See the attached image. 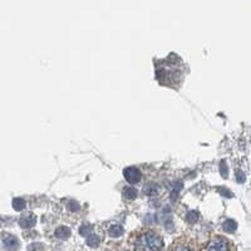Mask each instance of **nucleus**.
Masks as SVG:
<instances>
[{"instance_id": "1", "label": "nucleus", "mask_w": 251, "mask_h": 251, "mask_svg": "<svg viewBox=\"0 0 251 251\" xmlns=\"http://www.w3.org/2000/svg\"><path fill=\"white\" fill-rule=\"evenodd\" d=\"M133 248L134 251H162L163 240L152 230H143L136 234Z\"/></svg>"}, {"instance_id": "2", "label": "nucleus", "mask_w": 251, "mask_h": 251, "mask_svg": "<svg viewBox=\"0 0 251 251\" xmlns=\"http://www.w3.org/2000/svg\"><path fill=\"white\" fill-rule=\"evenodd\" d=\"M202 251H232L231 243L223 236H215L203 246Z\"/></svg>"}, {"instance_id": "3", "label": "nucleus", "mask_w": 251, "mask_h": 251, "mask_svg": "<svg viewBox=\"0 0 251 251\" xmlns=\"http://www.w3.org/2000/svg\"><path fill=\"white\" fill-rule=\"evenodd\" d=\"M170 251H195V244L191 239L181 236L180 239L175 240Z\"/></svg>"}, {"instance_id": "4", "label": "nucleus", "mask_w": 251, "mask_h": 251, "mask_svg": "<svg viewBox=\"0 0 251 251\" xmlns=\"http://www.w3.org/2000/svg\"><path fill=\"white\" fill-rule=\"evenodd\" d=\"M123 175H125V178L128 181L129 183H137L140 182L141 178H142V174H141L140 170L137 167H127V169L123 171Z\"/></svg>"}, {"instance_id": "5", "label": "nucleus", "mask_w": 251, "mask_h": 251, "mask_svg": "<svg viewBox=\"0 0 251 251\" xmlns=\"http://www.w3.org/2000/svg\"><path fill=\"white\" fill-rule=\"evenodd\" d=\"M3 244L10 251H15L19 249V240L15 236H13V235H4Z\"/></svg>"}, {"instance_id": "6", "label": "nucleus", "mask_w": 251, "mask_h": 251, "mask_svg": "<svg viewBox=\"0 0 251 251\" xmlns=\"http://www.w3.org/2000/svg\"><path fill=\"white\" fill-rule=\"evenodd\" d=\"M37 224V217L33 214L24 215V216L20 217L19 220V225L23 228H30Z\"/></svg>"}, {"instance_id": "7", "label": "nucleus", "mask_w": 251, "mask_h": 251, "mask_svg": "<svg viewBox=\"0 0 251 251\" xmlns=\"http://www.w3.org/2000/svg\"><path fill=\"white\" fill-rule=\"evenodd\" d=\"M55 236L58 237V239H68L69 236H71V230H69L68 227H66V226H59V227L55 230Z\"/></svg>"}, {"instance_id": "8", "label": "nucleus", "mask_w": 251, "mask_h": 251, "mask_svg": "<svg viewBox=\"0 0 251 251\" xmlns=\"http://www.w3.org/2000/svg\"><path fill=\"white\" fill-rule=\"evenodd\" d=\"M137 195L138 192L134 187H127L125 188V191H123V197L127 199V200H134V199L137 197Z\"/></svg>"}, {"instance_id": "9", "label": "nucleus", "mask_w": 251, "mask_h": 251, "mask_svg": "<svg viewBox=\"0 0 251 251\" xmlns=\"http://www.w3.org/2000/svg\"><path fill=\"white\" fill-rule=\"evenodd\" d=\"M108 234H109V236H112V237H120L121 235L123 234V227L120 225L111 226L108 230Z\"/></svg>"}, {"instance_id": "10", "label": "nucleus", "mask_w": 251, "mask_h": 251, "mask_svg": "<svg viewBox=\"0 0 251 251\" xmlns=\"http://www.w3.org/2000/svg\"><path fill=\"white\" fill-rule=\"evenodd\" d=\"M87 245L91 246V248H97L100 245V237L96 236V235H89V236H87Z\"/></svg>"}, {"instance_id": "11", "label": "nucleus", "mask_w": 251, "mask_h": 251, "mask_svg": "<svg viewBox=\"0 0 251 251\" xmlns=\"http://www.w3.org/2000/svg\"><path fill=\"white\" fill-rule=\"evenodd\" d=\"M13 207H14L17 211H22V210L25 207V201H24L23 199H19V197H17V199H14V200H13Z\"/></svg>"}, {"instance_id": "12", "label": "nucleus", "mask_w": 251, "mask_h": 251, "mask_svg": "<svg viewBox=\"0 0 251 251\" xmlns=\"http://www.w3.org/2000/svg\"><path fill=\"white\" fill-rule=\"evenodd\" d=\"M236 223L232 221V220H227V221H225V224H224V230L227 232H234L235 230H236Z\"/></svg>"}, {"instance_id": "13", "label": "nucleus", "mask_w": 251, "mask_h": 251, "mask_svg": "<svg viewBox=\"0 0 251 251\" xmlns=\"http://www.w3.org/2000/svg\"><path fill=\"white\" fill-rule=\"evenodd\" d=\"M197 220H199V214L196 211H190L187 215H186V221L190 224L196 223Z\"/></svg>"}, {"instance_id": "14", "label": "nucleus", "mask_w": 251, "mask_h": 251, "mask_svg": "<svg viewBox=\"0 0 251 251\" xmlns=\"http://www.w3.org/2000/svg\"><path fill=\"white\" fill-rule=\"evenodd\" d=\"M43 250H44V246L39 243L31 244V245H29L28 248V251H43Z\"/></svg>"}, {"instance_id": "15", "label": "nucleus", "mask_w": 251, "mask_h": 251, "mask_svg": "<svg viewBox=\"0 0 251 251\" xmlns=\"http://www.w3.org/2000/svg\"><path fill=\"white\" fill-rule=\"evenodd\" d=\"M91 226H82V227H80V230H79V232H80V235H83V236H89V235H91Z\"/></svg>"}, {"instance_id": "16", "label": "nucleus", "mask_w": 251, "mask_h": 251, "mask_svg": "<svg viewBox=\"0 0 251 251\" xmlns=\"http://www.w3.org/2000/svg\"><path fill=\"white\" fill-rule=\"evenodd\" d=\"M156 191H157V188L152 187V185L146 186V188H145V194H147V195H153Z\"/></svg>"}]
</instances>
